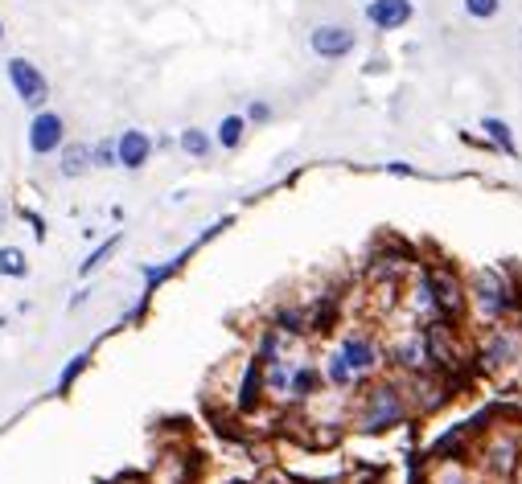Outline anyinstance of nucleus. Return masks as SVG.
<instances>
[{
	"label": "nucleus",
	"mask_w": 522,
	"mask_h": 484,
	"mask_svg": "<svg viewBox=\"0 0 522 484\" xmlns=\"http://www.w3.org/2000/svg\"><path fill=\"white\" fill-rule=\"evenodd\" d=\"M9 82H13V90H17L21 103L34 107V111H42L46 98H50V82H46V74L37 70L34 62H26V57H13L9 62Z\"/></svg>",
	"instance_id": "obj_1"
},
{
	"label": "nucleus",
	"mask_w": 522,
	"mask_h": 484,
	"mask_svg": "<svg viewBox=\"0 0 522 484\" xmlns=\"http://www.w3.org/2000/svg\"><path fill=\"white\" fill-rule=\"evenodd\" d=\"M26 139H29V152L34 156H50V152H58L62 139H67V123H62L58 111H46L42 107V111L34 115V123H29Z\"/></svg>",
	"instance_id": "obj_2"
},
{
	"label": "nucleus",
	"mask_w": 522,
	"mask_h": 484,
	"mask_svg": "<svg viewBox=\"0 0 522 484\" xmlns=\"http://www.w3.org/2000/svg\"><path fill=\"white\" fill-rule=\"evenodd\" d=\"M354 33L346 29V25H317L313 37H308V46H313L317 57H329V62H338V57H346L350 49H354Z\"/></svg>",
	"instance_id": "obj_3"
},
{
	"label": "nucleus",
	"mask_w": 522,
	"mask_h": 484,
	"mask_svg": "<svg viewBox=\"0 0 522 484\" xmlns=\"http://www.w3.org/2000/svg\"><path fill=\"white\" fill-rule=\"evenodd\" d=\"M149 156H152V139H149V131H124V136L116 139V164L120 169H128V172H136V169H144L149 164Z\"/></svg>",
	"instance_id": "obj_4"
},
{
	"label": "nucleus",
	"mask_w": 522,
	"mask_h": 484,
	"mask_svg": "<svg viewBox=\"0 0 522 484\" xmlns=\"http://www.w3.org/2000/svg\"><path fill=\"white\" fill-rule=\"evenodd\" d=\"M366 21L374 29H403L412 21V0H371L366 5Z\"/></svg>",
	"instance_id": "obj_5"
},
{
	"label": "nucleus",
	"mask_w": 522,
	"mask_h": 484,
	"mask_svg": "<svg viewBox=\"0 0 522 484\" xmlns=\"http://www.w3.org/2000/svg\"><path fill=\"white\" fill-rule=\"evenodd\" d=\"M399 415H403V402H399L395 390H374L371 402H366V427H371V431L391 427Z\"/></svg>",
	"instance_id": "obj_6"
},
{
	"label": "nucleus",
	"mask_w": 522,
	"mask_h": 484,
	"mask_svg": "<svg viewBox=\"0 0 522 484\" xmlns=\"http://www.w3.org/2000/svg\"><path fill=\"white\" fill-rule=\"evenodd\" d=\"M58 172L67 180H78L91 172V144H62L58 152Z\"/></svg>",
	"instance_id": "obj_7"
},
{
	"label": "nucleus",
	"mask_w": 522,
	"mask_h": 484,
	"mask_svg": "<svg viewBox=\"0 0 522 484\" xmlns=\"http://www.w3.org/2000/svg\"><path fill=\"white\" fill-rule=\"evenodd\" d=\"M341 357H346V366L354 369V374L374 369V345L366 341V336H346V345H341Z\"/></svg>",
	"instance_id": "obj_8"
},
{
	"label": "nucleus",
	"mask_w": 522,
	"mask_h": 484,
	"mask_svg": "<svg viewBox=\"0 0 522 484\" xmlns=\"http://www.w3.org/2000/svg\"><path fill=\"white\" fill-rule=\"evenodd\" d=\"M29 259L21 246H0V279H26Z\"/></svg>",
	"instance_id": "obj_9"
},
{
	"label": "nucleus",
	"mask_w": 522,
	"mask_h": 484,
	"mask_svg": "<svg viewBox=\"0 0 522 484\" xmlns=\"http://www.w3.org/2000/svg\"><path fill=\"white\" fill-rule=\"evenodd\" d=\"M120 238H124V234H111L108 238V242H99V246H95V251L91 254H87V259L83 263H78V275H91V271H99L103 267V263H108L111 259V254H116V246H120Z\"/></svg>",
	"instance_id": "obj_10"
},
{
	"label": "nucleus",
	"mask_w": 522,
	"mask_h": 484,
	"mask_svg": "<svg viewBox=\"0 0 522 484\" xmlns=\"http://www.w3.org/2000/svg\"><path fill=\"white\" fill-rule=\"evenodd\" d=\"M243 131H247V119H243V115H226V119L218 123V144H223V148H239Z\"/></svg>",
	"instance_id": "obj_11"
},
{
	"label": "nucleus",
	"mask_w": 522,
	"mask_h": 484,
	"mask_svg": "<svg viewBox=\"0 0 522 484\" xmlns=\"http://www.w3.org/2000/svg\"><path fill=\"white\" fill-rule=\"evenodd\" d=\"M182 148L202 160V156H210V136H206L202 128H185V131H182Z\"/></svg>",
	"instance_id": "obj_12"
},
{
	"label": "nucleus",
	"mask_w": 522,
	"mask_h": 484,
	"mask_svg": "<svg viewBox=\"0 0 522 484\" xmlns=\"http://www.w3.org/2000/svg\"><path fill=\"white\" fill-rule=\"evenodd\" d=\"M91 169H116V139L91 144Z\"/></svg>",
	"instance_id": "obj_13"
},
{
	"label": "nucleus",
	"mask_w": 522,
	"mask_h": 484,
	"mask_svg": "<svg viewBox=\"0 0 522 484\" xmlns=\"http://www.w3.org/2000/svg\"><path fill=\"white\" fill-rule=\"evenodd\" d=\"M87 361H91L87 353H78V357H70V361H67V369L58 374V394H70V386H75V377L87 369Z\"/></svg>",
	"instance_id": "obj_14"
},
{
	"label": "nucleus",
	"mask_w": 522,
	"mask_h": 484,
	"mask_svg": "<svg viewBox=\"0 0 522 484\" xmlns=\"http://www.w3.org/2000/svg\"><path fill=\"white\" fill-rule=\"evenodd\" d=\"M325 377H329L333 386H350V382H354V369L346 366V357H341V353H333L329 366H325Z\"/></svg>",
	"instance_id": "obj_15"
},
{
	"label": "nucleus",
	"mask_w": 522,
	"mask_h": 484,
	"mask_svg": "<svg viewBox=\"0 0 522 484\" xmlns=\"http://www.w3.org/2000/svg\"><path fill=\"white\" fill-rule=\"evenodd\" d=\"M432 287L440 292V304H444L448 312H456V304H461V300H456V283H453V279H448V275H432Z\"/></svg>",
	"instance_id": "obj_16"
},
{
	"label": "nucleus",
	"mask_w": 522,
	"mask_h": 484,
	"mask_svg": "<svg viewBox=\"0 0 522 484\" xmlns=\"http://www.w3.org/2000/svg\"><path fill=\"white\" fill-rule=\"evenodd\" d=\"M485 131L494 136V144H502V152L514 156V136H510V128H506L502 119H485Z\"/></svg>",
	"instance_id": "obj_17"
},
{
	"label": "nucleus",
	"mask_w": 522,
	"mask_h": 484,
	"mask_svg": "<svg viewBox=\"0 0 522 484\" xmlns=\"http://www.w3.org/2000/svg\"><path fill=\"white\" fill-rule=\"evenodd\" d=\"M313 386H317V374H313V369H297V374L288 377V390L300 394V398H305V394H313Z\"/></svg>",
	"instance_id": "obj_18"
},
{
	"label": "nucleus",
	"mask_w": 522,
	"mask_h": 484,
	"mask_svg": "<svg viewBox=\"0 0 522 484\" xmlns=\"http://www.w3.org/2000/svg\"><path fill=\"white\" fill-rule=\"evenodd\" d=\"M497 8H502V0H465V13L481 16V21H485V16H494Z\"/></svg>",
	"instance_id": "obj_19"
},
{
	"label": "nucleus",
	"mask_w": 522,
	"mask_h": 484,
	"mask_svg": "<svg viewBox=\"0 0 522 484\" xmlns=\"http://www.w3.org/2000/svg\"><path fill=\"white\" fill-rule=\"evenodd\" d=\"M247 115H251V119H267V107H264V103H251Z\"/></svg>",
	"instance_id": "obj_20"
},
{
	"label": "nucleus",
	"mask_w": 522,
	"mask_h": 484,
	"mask_svg": "<svg viewBox=\"0 0 522 484\" xmlns=\"http://www.w3.org/2000/svg\"><path fill=\"white\" fill-rule=\"evenodd\" d=\"M0 37H5V25H0Z\"/></svg>",
	"instance_id": "obj_21"
},
{
	"label": "nucleus",
	"mask_w": 522,
	"mask_h": 484,
	"mask_svg": "<svg viewBox=\"0 0 522 484\" xmlns=\"http://www.w3.org/2000/svg\"><path fill=\"white\" fill-rule=\"evenodd\" d=\"M0 221H5V213H0Z\"/></svg>",
	"instance_id": "obj_22"
}]
</instances>
